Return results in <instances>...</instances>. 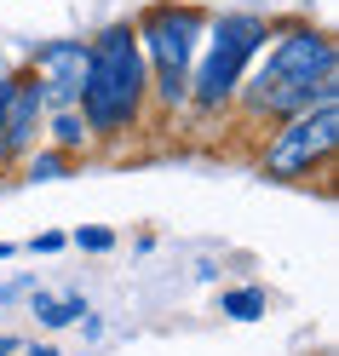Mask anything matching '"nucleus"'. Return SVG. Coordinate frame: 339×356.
<instances>
[{
	"label": "nucleus",
	"instance_id": "dca6fc26",
	"mask_svg": "<svg viewBox=\"0 0 339 356\" xmlns=\"http://www.w3.org/2000/svg\"><path fill=\"white\" fill-rule=\"evenodd\" d=\"M190 6H201V0H190Z\"/></svg>",
	"mask_w": 339,
	"mask_h": 356
},
{
	"label": "nucleus",
	"instance_id": "20e7f679",
	"mask_svg": "<svg viewBox=\"0 0 339 356\" xmlns=\"http://www.w3.org/2000/svg\"><path fill=\"white\" fill-rule=\"evenodd\" d=\"M265 40H270V24L259 12H219L207 24V35H201L207 52L190 70V104L201 115H219V109L236 104V86L253 70V58L265 52Z\"/></svg>",
	"mask_w": 339,
	"mask_h": 356
},
{
	"label": "nucleus",
	"instance_id": "39448f33",
	"mask_svg": "<svg viewBox=\"0 0 339 356\" xmlns=\"http://www.w3.org/2000/svg\"><path fill=\"white\" fill-rule=\"evenodd\" d=\"M333 149H339V104H316L305 115L276 121V132H270L265 149H259V172L293 184V178L322 172L333 161Z\"/></svg>",
	"mask_w": 339,
	"mask_h": 356
},
{
	"label": "nucleus",
	"instance_id": "7ed1b4c3",
	"mask_svg": "<svg viewBox=\"0 0 339 356\" xmlns=\"http://www.w3.org/2000/svg\"><path fill=\"white\" fill-rule=\"evenodd\" d=\"M132 35H139V52H144V70H150V98L167 115L184 109L190 104V70H196L201 35H207L201 6H190V0H155L132 24Z\"/></svg>",
	"mask_w": 339,
	"mask_h": 356
},
{
	"label": "nucleus",
	"instance_id": "f8f14e48",
	"mask_svg": "<svg viewBox=\"0 0 339 356\" xmlns=\"http://www.w3.org/2000/svg\"><path fill=\"white\" fill-rule=\"evenodd\" d=\"M75 241H81L86 253H109V248H116V236H109V230H75Z\"/></svg>",
	"mask_w": 339,
	"mask_h": 356
},
{
	"label": "nucleus",
	"instance_id": "ddd939ff",
	"mask_svg": "<svg viewBox=\"0 0 339 356\" xmlns=\"http://www.w3.org/2000/svg\"><path fill=\"white\" fill-rule=\"evenodd\" d=\"M12 86H17V75H0V121H6V104H12Z\"/></svg>",
	"mask_w": 339,
	"mask_h": 356
},
{
	"label": "nucleus",
	"instance_id": "9b49d317",
	"mask_svg": "<svg viewBox=\"0 0 339 356\" xmlns=\"http://www.w3.org/2000/svg\"><path fill=\"white\" fill-rule=\"evenodd\" d=\"M24 172L29 178H63V172H70V155H63V149H40V155H24Z\"/></svg>",
	"mask_w": 339,
	"mask_h": 356
},
{
	"label": "nucleus",
	"instance_id": "2eb2a0df",
	"mask_svg": "<svg viewBox=\"0 0 339 356\" xmlns=\"http://www.w3.org/2000/svg\"><path fill=\"white\" fill-rule=\"evenodd\" d=\"M29 356H58V350L52 345H29Z\"/></svg>",
	"mask_w": 339,
	"mask_h": 356
},
{
	"label": "nucleus",
	"instance_id": "0eeeda50",
	"mask_svg": "<svg viewBox=\"0 0 339 356\" xmlns=\"http://www.w3.org/2000/svg\"><path fill=\"white\" fill-rule=\"evenodd\" d=\"M40 121H47V104H40V86H35L29 70H24V75H17V86H12L6 121H0V161H24V155H35Z\"/></svg>",
	"mask_w": 339,
	"mask_h": 356
},
{
	"label": "nucleus",
	"instance_id": "f257e3e1",
	"mask_svg": "<svg viewBox=\"0 0 339 356\" xmlns=\"http://www.w3.org/2000/svg\"><path fill=\"white\" fill-rule=\"evenodd\" d=\"M247 121H287L316 104H339V47L316 24H276L265 63L247 70L236 86Z\"/></svg>",
	"mask_w": 339,
	"mask_h": 356
},
{
	"label": "nucleus",
	"instance_id": "423d86ee",
	"mask_svg": "<svg viewBox=\"0 0 339 356\" xmlns=\"http://www.w3.org/2000/svg\"><path fill=\"white\" fill-rule=\"evenodd\" d=\"M29 81L40 86L47 109H75L86 81V40H47L29 52Z\"/></svg>",
	"mask_w": 339,
	"mask_h": 356
},
{
	"label": "nucleus",
	"instance_id": "f03ea898",
	"mask_svg": "<svg viewBox=\"0 0 339 356\" xmlns=\"http://www.w3.org/2000/svg\"><path fill=\"white\" fill-rule=\"evenodd\" d=\"M150 104V70L139 52L132 24H109L98 40H86V81H81V115L93 138H127L144 121Z\"/></svg>",
	"mask_w": 339,
	"mask_h": 356
},
{
	"label": "nucleus",
	"instance_id": "9d476101",
	"mask_svg": "<svg viewBox=\"0 0 339 356\" xmlns=\"http://www.w3.org/2000/svg\"><path fill=\"white\" fill-rule=\"evenodd\" d=\"M219 310L236 316V322H253V316H265V293H259V287H236V293L219 299Z\"/></svg>",
	"mask_w": 339,
	"mask_h": 356
},
{
	"label": "nucleus",
	"instance_id": "4468645a",
	"mask_svg": "<svg viewBox=\"0 0 339 356\" xmlns=\"http://www.w3.org/2000/svg\"><path fill=\"white\" fill-rule=\"evenodd\" d=\"M58 248H63V236H52V230H47V236H35V253H58Z\"/></svg>",
	"mask_w": 339,
	"mask_h": 356
},
{
	"label": "nucleus",
	"instance_id": "1a4fd4ad",
	"mask_svg": "<svg viewBox=\"0 0 339 356\" xmlns=\"http://www.w3.org/2000/svg\"><path fill=\"white\" fill-rule=\"evenodd\" d=\"M35 316L47 327H70L75 316H86V305L81 299H47V293H35Z\"/></svg>",
	"mask_w": 339,
	"mask_h": 356
},
{
	"label": "nucleus",
	"instance_id": "6e6552de",
	"mask_svg": "<svg viewBox=\"0 0 339 356\" xmlns=\"http://www.w3.org/2000/svg\"><path fill=\"white\" fill-rule=\"evenodd\" d=\"M47 132H52V144H58L63 155H75V149L93 144V127H86L81 109H47Z\"/></svg>",
	"mask_w": 339,
	"mask_h": 356
}]
</instances>
